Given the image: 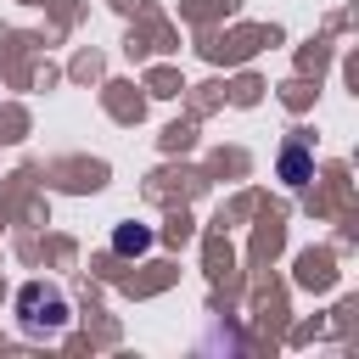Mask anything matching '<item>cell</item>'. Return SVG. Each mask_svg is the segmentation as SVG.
<instances>
[{
  "label": "cell",
  "instance_id": "1",
  "mask_svg": "<svg viewBox=\"0 0 359 359\" xmlns=\"http://www.w3.org/2000/svg\"><path fill=\"white\" fill-rule=\"evenodd\" d=\"M62 320H67L62 292H50V286H22V325H28V331H56Z\"/></svg>",
  "mask_w": 359,
  "mask_h": 359
},
{
  "label": "cell",
  "instance_id": "2",
  "mask_svg": "<svg viewBox=\"0 0 359 359\" xmlns=\"http://www.w3.org/2000/svg\"><path fill=\"white\" fill-rule=\"evenodd\" d=\"M286 180L303 185V146H286Z\"/></svg>",
  "mask_w": 359,
  "mask_h": 359
},
{
  "label": "cell",
  "instance_id": "3",
  "mask_svg": "<svg viewBox=\"0 0 359 359\" xmlns=\"http://www.w3.org/2000/svg\"><path fill=\"white\" fill-rule=\"evenodd\" d=\"M118 247L129 252V247H146V230H118Z\"/></svg>",
  "mask_w": 359,
  "mask_h": 359
}]
</instances>
